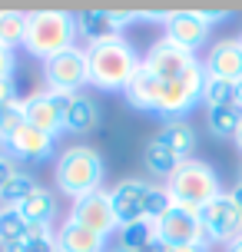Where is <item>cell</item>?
Listing matches in <instances>:
<instances>
[{
	"mask_svg": "<svg viewBox=\"0 0 242 252\" xmlns=\"http://www.w3.org/2000/svg\"><path fill=\"white\" fill-rule=\"evenodd\" d=\"M87 63H90V83L96 90H103V93H126L136 70L143 66V60L133 50V43H126L123 37L90 43Z\"/></svg>",
	"mask_w": 242,
	"mask_h": 252,
	"instance_id": "cell-1",
	"label": "cell"
},
{
	"mask_svg": "<svg viewBox=\"0 0 242 252\" xmlns=\"http://www.w3.org/2000/svg\"><path fill=\"white\" fill-rule=\"evenodd\" d=\"M70 93H53V90H40L33 96L24 100V116L30 126H37L43 133H63V103Z\"/></svg>",
	"mask_w": 242,
	"mask_h": 252,
	"instance_id": "cell-9",
	"label": "cell"
},
{
	"mask_svg": "<svg viewBox=\"0 0 242 252\" xmlns=\"http://www.w3.org/2000/svg\"><path fill=\"white\" fill-rule=\"evenodd\" d=\"M106 252H126V249H106Z\"/></svg>",
	"mask_w": 242,
	"mask_h": 252,
	"instance_id": "cell-41",
	"label": "cell"
},
{
	"mask_svg": "<svg viewBox=\"0 0 242 252\" xmlns=\"http://www.w3.org/2000/svg\"><path fill=\"white\" fill-rule=\"evenodd\" d=\"M13 70H17V53H13L10 47H3V43H0V80L13 76Z\"/></svg>",
	"mask_w": 242,
	"mask_h": 252,
	"instance_id": "cell-32",
	"label": "cell"
},
{
	"mask_svg": "<svg viewBox=\"0 0 242 252\" xmlns=\"http://www.w3.org/2000/svg\"><path fill=\"white\" fill-rule=\"evenodd\" d=\"M203 87H206V66L196 63L189 66L182 76L176 80H159V100H156V116L169 120H182L196 103L203 100Z\"/></svg>",
	"mask_w": 242,
	"mask_h": 252,
	"instance_id": "cell-5",
	"label": "cell"
},
{
	"mask_svg": "<svg viewBox=\"0 0 242 252\" xmlns=\"http://www.w3.org/2000/svg\"><path fill=\"white\" fill-rule=\"evenodd\" d=\"M143 163H146V169H150L153 176L169 179V176H173V173L179 169V163H182V159H179L176 153H169L163 143L153 136L150 143H146V150H143Z\"/></svg>",
	"mask_w": 242,
	"mask_h": 252,
	"instance_id": "cell-23",
	"label": "cell"
},
{
	"mask_svg": "<svg viewBox=\"0 0 242 252\" xmlns=\"http://www.w3.org/2000/svg\"><path fill=\"white\" fill-rule=\"evenodd\" d=\"M226 252H242V236H239V239H232V242H229V249H226Z\"/></svg>",
	"mask_w": 242,
	"mask_h": 252,
	"instance_id": "cell-38",
	"label": "cell"
},
{
	"mask_svg": "<svg viewBox=\"0 0 242 252\" xmlns=\"http://www.w3.org/2000/svg\"><path fill=\"white\" fill-rule=\"evenodd\" d=\"M236 143H239V150H242V126H239V133H236Z\"/></svg>",
	"mask_w": 242,
	"mask_h": 252,
	"instance_id": "cell-39",
	"label": "cell"
},
{
	"mask_svg": "<svg viewBox=\"0 0 242 252\" xmlns=\"http://www.w3.org/2000/svg\"><path fill=\"white\" fill-rule=\"evenodd\" d=\"M239 43H242V37H239Z\"/></svg>",
	"mask_w": 242,
	"mask_h": 252,
	"instance_id": "cell-42",
	"label": "cell"
},
{
	"mask_svg": "<svg viewBox=\"0 0 242 252\" xmlns=\"http://www.w3.org/2000/svg\"><path fill=\"white\" fill-rule=\"evenodd\" d=\"M229 199L236 202V209H239V213H242V179H239V183H236V186L229 189Z\"/></svg>",
	"mask_w": 242,
	"mask_h": 252,
	"instance_id": "cell-36",
	"label": "cell"
},
{
	"mask_svg": "<svg viewBox=\"0 0 242 252\" xmlns=\"http://www.w3.org/2000/svg\"><path fill=\"white\" fill-rule=\"evenodd\" d=\"M196 53L182 50V47H176L173 40H159V43H153L150 47V53L143 57V66L150 70L153 76H159V80H176V76H182L189 66H196Z\"/></svg>",
	"mask_w": 242,
	"mask_h": 252,
	"instance_id": "cell-11",
	"label": "cell"
},
{
	"mask_svg": "<svg viewBox=\"0 0 242 252\" xmlns=\"http://www.w3.org/2000/svg\"><path fill=\"white\" fill-rule=\"evenodd\" d=\"M239 106H242V83H239Z\"/></svg>",
	"mask_w": 242,
	"mask_h": 252,
	"instance_id": "cell-40",
	"label": "cell"
},
{
	"mask_svg": "<svg viewBox=\"0 0 242 252\" xmlns=\"http://www.w3.org/2000/svg\"><path fill=\"white\" fill-rule=\"evenodd\" d=\"M70 219L80 222V226H87V229H93V232H100V236H110V232L120 229L106 189H96V192H90V196H83V199H73Z\"/></svg>",
	"mask_w": 242,
	"mask_h": 252,
	"instance_id": "cell-10",
	"label": "cell"
},
{
	"mask_svg": "<svg viewBox=\"0 0 242 252\" xmlns=\"http://www.w3.org/2000/svg\"><path fill=\"white\" fill-rule=\"evenodd\" d=\"M17 213L24 216L30 226H50L53 216H57V199H53L50 189L37 186L24 202H20V206H17Z\"/></svg>",
	"mask_w": 242,
	"mask_h": 252,
	"instance_id": "cell-20",
	"label": "cell"
},
{
	"mask_svg": "<svg viewBox=\"0 0 242 252\" xmlns=\"http://www.w3.org/2000/svg\"><path fill=\"white\" fill-rule=\"evenodd\" d=\"M199 219H203V229L209 242H226L229 246L232 239L242 236V213L236 209V202L229 199V192H222L216 199L199 209Z\"/></svg>",
	"mask_w": 242,
	"mask_h": 252,
	"instance_id": "cell-8",
	"label": "cell"
},
{
	"mask_svg": "<svg viewBox=\"0 0 242 252\" xmlns=\"http://www.w3.org/2000/svg\"><path fill=\"white\" fill-rule=\"evenodd\" d=\"M43 80H47V90H53V93H80L90 83L87 50L70 47V50L50 57L43 63Z\"/></svg>",
	"mask_w": 242,
	"mask_h": 252,
	"instance_id": "cell-6",
	"label": "cell"
},
{
	"mask_svg": "<svg viewBox=\"0 0 242 252\" xmlns=\"http://www.w3.org/2000/svg\"><path fill=\"white\" fill-rule=\"evenodd\" d=\"M96 123H100V106L83 93H70L63 103V133L83 136V133H93Z\"/></svg>",
	"mask_w": 242,
	"mask_h": 252,
	"instance_id": "cell-16",
	"label": "cell"
},
{
	"mask_svg": "<svg viewBox=\"0 0 242 252\" xmlns=\"http://www.w3.org/2000/svg\"><path fill=\"white\" fill-rule=\"evenodd\" d=\"M13 176H17V163H13L10 156H3V153H0V189L7 186Z\"/></svg>",
	"mask_w": 242,
	"mask_h": 252,
	"instance_id": "cell-33",
	"label": "cell"
},
{
	"mask_svg": "<svg viewBox=\"0 0 242 252\" xmlns=\"http://www.w3.org/2000/svg\"><path fill=\"white\" fill-rule=\"evenodd\" d=\"M156 236L166 246H209V236H206V229H203L199 213H192L186 206H173L156 222Z\"/></svg>",
	"mask_w": 242,
	"mask_h": 252,
	"instance_id": "cell-7",
	"label": "cell"
},
{
	"mask_svg": "<svg viewBox=\"0 0 242 252\" xmlns=\"http://www.w3.org/2000/svg\"><path fill=\"white\" fill-rule=\"evenodd\" d=\"M169 209H173V199H169L166 186H150V196H146V219H150V222H159Z\"/></svg>",
	"mask_w": 242,
	"mask_h": 252,
	"instance_id": "cell-30",
	"label": "cell"
},
{
	"mask_svg": "<svg viewBox=\"0 0 242 252\" xmlns=\"http://www.w3.org/2000/svg\"><path fill=\"white\" fill-rule=\"evenodd\" d=\"M3 252H57V232L53 236H24L13 246H3Z\"/></svg>",
	"mask_w": 242,
	"mask_h": 252,
	"instance_id": "cell-31",
	"label": "cell"
},
{
	"mask_svg": "<svg viewBox=\"0 0 242 252\" xmlns=\"http://www.w3.org/2000/svg\"><path fill=\"white\" fill-rule=\"evenodd\" d=\"M156 139H159L169 153H176L179 159H189V153L196 150V129H192L186 120H169V123L159 129Z\"/></svg>",
	"mask_w": 242,
	"mask_h": 252,
	"instance_id": "cell-21",
	"label": "cell"
},
{
	"mask_svg": "<svg viewBox=\"0 0 242 252\" xmlns=\"http://www.w3.org/2000/svg\"><path fill=\"white\" fill-rule=\"evenodd\" d=\"M153 183H143V179H123L110 189V202H113V216L116 226H129V222H140L146 219V196H150Z\"/></svg>",
	"mask_w": 242,
	"mask_h": 252,
	"instance_id": "cell-12",
	"label": "cell"
},
{
	"mask_svg": "<svg viewBox=\"0 0 242 252\" xmlns=\"http://www.w3.org/2000/svg\"><path fill=\"white\" fill-rule=\"evenodd\" d=\"M103 156L93 146H70L57 159V186L70 199H83L90 192L103 189Z\"/></svg>",
	"mask_w": 242,
	"mask_h": 252,
	"instance_id": "cell-4",
	"label": "cell"
},
{
	"mask_svg": "<svg viewBox=\"0 0 242 252\" xmlns=\"http://www.w3.org/2000/svg\"><path fill=\"white\" fill-rule=\"evenodd\" d=\"M24 123H27L24 100H13V103H7V106H0V143H7Z\"/></svg>",
	"mask_w": 242,
	"mask_h": 252,
	"instance_id": "cell-29",
	"label": "cell"
},
{
	"mask_svg": "<svg viewBox=\"0 0 242 252\" xmlns=\"http://www.w3.org/2000/svg\"><path fill=\"white\" fill-rule=\"evenodd\" d=\"M73 17H77V37H83L87 43H103V40L120 37V27L113 24L110 10H83Z\"/></svg>",
	"mask_w": 242,
	"mask_h": 252,
	"instance_id": "cell-18",
	"label": "cell"
},
{
	"mask_svg": "<svg viewBox=\"0 0 242 252\" xmlns=\"http://www.w3.org/2000/svg\"><path fill=\"white\" fill-rule=\"evenodd\" d=\"M156 100H159V76H153L146 66H140L133 83L126 87V103L133 110H143V113H156Z\"/></svg>",
	"mask_w": 242,
	"mask_h": 252,
	"instance_id": "cell-19",
	"label": "cell"
},
{
	"mask_svg": "<svg viewBox=\"0 0 242 252\" xmlns=\"http://www.w3.org/2000/svg\"><path fill=\"white\" fill-rule=\"evenodd\" d=\"M37 186H40V183H37V176H33V173L17 169V176H13L7 186L0 189V209H7V206H10V209H17V206H20V202H24Z\"/></svg>",
	"mask_w": 242,
	"mask_h": 252,
	"instance_id": "cell-25",
	"label": "cell"
},
{
	"mask_svg": "<svg viewBox=\"0 0 242 252\" xmlns=\"http://www.w3.org/2000/svg\"><path fill=\"white\" fill-rule=\"evenodd\" d=\"M120 249L126 252H143L150 242L156 239V222L150 219H140V222H129V226H120Z\"/></svg>",
	"mask_w": 242,
	"mask_h": 252,
	"instance_id": "cell-24",
	"label": "cell"
},
{
	"mask_svg": "<svg viewBox=\"0 0 242 252\" xmlns=\"http://www.w3.org/2000/svg\"><path fill=\"white\" fill-rule=\"evenodd\" d=\"M53 139L57 136L24 123L7 143H3V150H7V156H10L13 163H43V159L53 156Z\"/></svg>",
	"mask_w": 242,
	"mask_h": 252,
	"instance_id": "cell-14",
	"label": "cell"
},
{
	"mask_svg": "<svg viewBox=\"0 0 242 252\" xmlns=\"http://www.w3.org/2000/svg\"><path fill=\"white\" fill-rule=\"evenodd\" d=\"M206 123H209V133L219 139H236L242 126V106L232 103V106H212L206 110Z\"/></svg>",
	"mask_w": 242,
	"mask_h": 252,
	"instance_id": "cell-22",
	"label": "cell"
},
{
	"mask_svg": "<svg viewBox=\"0 0 242 252\" xmlns=\"http://www.w3.org/2000/svg\"><path fill=\"white\" fill-rule=\"evenodd\" d=\"M173 252H206V246H173Z\"/></svg>",
	"mask_w": 242,
	"mask_h": 252,
	"instance_id": "cell-37",
	"label": "cell"
},
{
	"mask_svg": "<svg viewBox=\"0 0 242 252\" xmlns=\"http://www.w3.org/2000/svg\"><path fill=\"white\" fill-rule=\"evenodd\" d=\"M203 100L206 106H232L239 103V83H229V80H216V76H206V87H203Z\"/></svg>",
	"mask_w": 242,
	"mask_h": 252,
	"instance_id": "cell-26",
	"label": "cell"
},
{
	"mask_svg": "<svg viewBox=\"0 0 242 252\" xmlns=\"http://www.w3.org/2000/svg\"><path fill=\"white\" fill-rule=\"evenodd\" d=\"M13 100H17V83H13V76H7V80H0V106H7Z\"/></svg>",
	"mask_w": 242,
	"mask_h": 252,
	"instance_id": "cell-34",
	"label": "cell"
},
{
	"mask_svg": "<svg viewBox=\"0 0 242 252\" xmlns=\"http://www.w3.org/2000/svg\"><path fill=\"white\" fill-rule=\"evenodd\" d=\"M203 66H206V76L242 83V43L239 40H219V43H212V50H209Z\"/></svg>",
	"mask_w": 242,
	"mask_h": 252,
	"instance_id": "cell-15",
	"label": "cell"
},
{
	"mask_svg": "<svg viewBox=\"0 0 242 252\" xmlns=\"http://www.w3.org/2000/svg\"><path fill=\"white\" fill-rule=\"evenodd\" d=\"M166 40L196 53V47H203L209 40V24H206L203 10H169L166 13Z\"/></svg>",
	"mask_w": 242,
	"mask_h": 252,
	"instance_id": "cell-13",
	"label": "cell"
},
{
	"mask_svg": "<svg viewBox=\"0 0 242 252\" xmlns=\"http://www.w3.org/2000/svg\"><path fill=\"white\" fill-rule=\"evenodd\" d=\"M77 47V17L66 10H33L27 13L24 50L47 63L50 57Z\"/></svg>",
	"mask_w": 242,
	"mask_h": 252,
	"instance_id": "cell-2",
	"label": "cell"
},
{
	"mask_svg": "<svg viewBox=\"0 0 242 252\" xmlns=\"http://www.w3.org/2000/svg\"><path fill=\"white\" fill-rule=\"evenodd\" d=\"M24 30H27V13L17 10H0V43L3 47H24Z\"/></svg>",
	"mask_w": 242,
	"mask_h": 252,
	"instance_id": "cell-27",
	"label": "cell"
},
{
	"mask_svg": "<svg viewBox=\"0 0 242 252\" xmlns=\"http://www.w3.org/2000/svg\"><path fill=\"white\" fill-rule=\"evenodd\" d=\"M27 236V219L17 209H0V249L3 246H13V242H20Z\"/></svg>",
	"mask_w": 242,
	"mask_h": 252,
	"instance_id": "cell-28",
	"label": "cell"
},
{
	"mask_svg": "<svg viewBox=\"0 0 242 252\" xmlns=\"http://www.w3.org/2000/svg\"><path fill=\"white\" fill-rule=\"evenodd\" d=\"M143 252H173V246H166V242L159 239V236H156V239L150 242V246H146V249H143Z\"/></svg>",
	"mask_w": 242,
	"mask_h": 252,
	"instance_id": "cell-35",
	"label": "cell"
},
{
	"mask_svg": "<svg viewBox=\"0 0 242 252\" xmlns=\"http://www.w3.org/2000/svg\"><path fill=\"white\" fill-rule=\"evenodd\" d=\"M57 252H106V236L80 226L66 216V222L57 229Z\"/></svg>",
	"mask_w": 242,
	"mask_h": 252,
	"instance_id": "cell-17",
	"label": "cell"
},
{
	"mask_svg": "<svg viewBox=\"0 0 242 252\" xmlns=\"http://www.w3.org/2000/svg\"><path fill=\"white\" fill-rule=\"evenodd\" d=\"M166 192H169L173 206H186L192 213H199V209L209 206L216 196H222L216 169L209 163H203V159H192V156L182 159L179 169L166 179Z\"/></svg>",
	"mask_w": 242,
	"mask_h": 252,
	"instance_id": "cell-3",
	"label": "cell"
}]
</instances>
